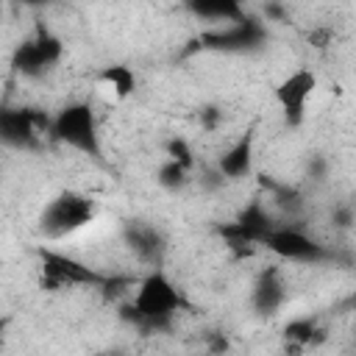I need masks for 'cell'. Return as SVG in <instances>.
<instances>
[{
  "mask_svg": "<svg viewBox=\"0 0 356 356\" xmlns=\"http://www.w3.org/2000/svg\"><path fill=\"white\" fill-rule=\"evenodd\" d=\"M181 309H186L181 289L164 270L153 267L145 278L136 281L131 300L122 306V317L139 331H164Z\"/></svg>",
  "mask_w": 356,
  "mask_h": 356,
  "instance_id": "cell-1",
  "label": "cell"
},
{
  "mask_svg": "<svg viewBox=\"0 0 356 356\" xmlns=\"http://www.w3.org/2000/svg\"><path fill=\"white\" fill-rule=\"evenodd\" d=\"M50 136L95 161H103V142H100V128L95 108L83 100L67 103L61 111H56L50 122Z\"/></svg>",
  "mask_w": 356,
  "mask_h": 356,
  "instance_id": "cell-2",
  "label": "cell"
},
{
  "mask_svg": "<svg viewBox=\"0 0 356 356\" xmlns=\"http://www.w3.org/2000/svg\"><path fill=\"white\" fill-rule=\"evenodd\" d=\"M95 220V200L81 192H61L42 209L39 231L47 239H61Z\"/></svg>",
  "mask_w": 356,
  "mask_h": 356,
  "instance_id": "cell-3",
  "label": "cell"
},
{
  "mask_svg": "<svg viewBox=\"0 0 356 356\" xmlns=\"http://www.w3.org/2000/svg\"><path fill=\"white\" fill-rule=\"evenodd\" d=\"M267 42V25L259 17H239L236 22H228L225 28L206 31L197 44L203 50H217V53H253L264 47Z\"/></svg>",
  "mask_w": 356,
  "mask_h": 356,
  "instance_id": "cell-4",
  "label": "cell"
},
{
  "mask_svg": "<svg viewBox=\"0 0 356 356\" xmlns=\"http://www.w3.org/2000/svg\"><path fill=\"white\" fill-rule=\"evenodd\" d=\"M261 248H267L278 259L306 261V264H320L334 256L325 245H320L314 236H309L303 228H295V225H273V231L264 236Z\"/></svg>",
  "mask_w": 356,
  "mask_h": 356,
  "instance_id": "cell-5",
  "label": "cell"
},
{
  "mask_svg": "<svg viewBox=\"0 0 356 356\" xmlns=\"http://www.w3.org/2000/svg\"><path fill=\"white\" fill-rule=\"evenodd\" d=\"M61 53H64V44L56 33L50 31H39L33 39L22 42L17 50H14V58H11V67L25 75V78H42L50 67H56L61 61Z\"/></svg>",
  "mask_w": 356,
  "mask_h": 356,
  "instance_id": "cell-6",
  "label": "cell"
},
{
  "mask_svg": "<svg viewBox=\"0 0 356 356\" xmlns=\"http://www.w3.org/2000/svg\"><path fill=\"white\" fill-rule=\"evenodd\" d=\"M39 259H42V273H44V284L47 286H78V284L103 286L108 281L106 275H100L89 264H83V261H78L72 256L47 250V248L39 250Z\"/></svg>",
  "mask_w": 356,
  "mask_h": 356,
  "instance_id": "cell-7",
  "label": "cell"
},
{
  "mask_svg": "<svg viewBox=\"0 0 356 356\" xmlns=\"http://www.w3.org/2000/svg\"><path fill=\"white\" fill-rule=\"evenodd\" d=\"M317 89V75L312 67H298L289 75H284L275 86V103L281 106L289 125H300L306 114V103Z\"/></svg>",
  "mask_w": 356,
  "mask_h": 356,
  "instance_id": "cell-8",
  "label": "cell"
},
{
  "mask_svg": "<svg viewBox=\"0 0 356 356\" xmlns=\"http://www.w3.org/2000/svg\"><path fill=\"white\" fill-rule=\"evenodd\" d=\"M50 122L44 114H36L33 108H3L0 111V136L8 147L17 150H33L39 145V134H50Z\"/></svg>",
  "mask_w": 356,
  "mask_h": 356,
  "instance_id": "cell-9",
  "label": "cell"
},
{
  "mask_svg": "<svg viewBox=\"0 0 356 356\" xmlns=\"http://www.w3.org/2000/svg\"><path fill=\"white\" fill-rule=\"evenodd\" d=\"M273 217H270V211L264 209V203L261 200H250L239 214H236V220L234 222H228V225H222L220 228V234L228 239V245H234V248H242V245H261L264 242V236L273 231Z\"/></svg>",
  "mask_w": 356,
  "mask_h": 356,
  "instance_id": "cell-10",
  "label": "cell"
},
{
  "mask_svg": "<svg viewBox=\"0 0 356 356\" xmlns=\"http://www.w3.org/2000/svg\"><path fill=\"white\" fill-rule=\"evenodd\" d=\"M253 147H256V136L253 131H245L228 150H222V156L217 159V170L222 178L228 181H239L248 178L253 172Z\"/></svg>",
  "mask_w": 356,
  "mask_h": 356,
  "instance_id": "cell-11",
  "label": "cell"
},
{
  "mask_svg": "<svg viewBox=\"0 0 356 356\" xmlns=\"http://www.w3.org/2000/svg\"><path fill=\"white\" fill-rule=\"evenodd\" d=\"M284 300H286V286L281 275L275 270H264L250 289V306L259 314H275L284 306Z\"/></svg>",
  "mask_w": 356,
  "mask_h": 356,
  "instance_id": "cell-12",
  "label": "cell"
},
{
  "mask_svg": "<svg viewBox=\"0 0 356 356\" xmlns=\"http://www.w3.org/2000/svg\"><path fill=\"white\" fill-rule=\"evenodd\" d=\"M125 242L134 248V253L147 261V264H159L161 256H164V236L153 228V225H145V222H131L125 228Z\"/></svg>",
  "mask_w": 356,
  "mask_h": 356,
  "instance_id": "cell-13",
  "label": "cell"
},
{
  "mask_svg": "<svg viewBox=\"0 0 356 356\" xmlns=\"http://www.w3.org/2000/svg\"><path fill=\"white\" fill-rule=\"evenodd\" d=\"M186 8L206 22H236L245 17L242 0H186Z\"/></svg>",
  "mask_w": 356,
  "mask_h": 356,
  "instance_id": "cell-14",
  "label": "cell"
},
{
  "mask_svg": "<svg viewBox=\"0 0 356 356\" xmlns=\"http://www.w3.org/2000/svg\"><path fill=\"white\" fill-rule=\"evenodd\" d=\"M189 170H192V167H186V164H181V161H175V159L167 156V159L159 164L156 181H159L161 189H167V192H178V189H184V186L189 184Z\"/></svg>",
  "mask_w": 356,
  "mask_h": 356,
  "instance_id": "cell-15",
  "label": "cell"
},
{
  "mask_svg": "<svg viewBox=\"0 0 356 356\" xmlns=\"http://www.w3.org/2000/svg\"><path fill=\"white\" fill-rule=\"evenodd\" d=\"M100 78H103V83L111 86V92H114L120 100L128 97V95L136 89V75H134V70L125 67V64H111V67H106Z\"/></svg>",
  "mask_w": 356,
  "mask_h": 356,
  "instance_id": "cell-16",
  "label": "cell"
},
{
  "mask_svg": "<svg viewBox=\"0 0 356 356\" xmlns=\"http://www.w3.org/2000/svg\"><path fill=\"white\" fill-rule=\"evenodd\" d=\"M284 334H286V339L306 345V342H312V339H314V334H317V325H314V320H309V317H300V320H292V323L284 328Z\"/></svg>",
  "mask_w": 356,
  "mask_h": 356,
  "instance_id": "cell-17",
  "label": "cell"
},
{
  "mask_svg": "<svg viewBox=\"0 0 356 356\" xmlns=\"http://www.w3.org/2000/svg\"><path fill=\"white\" fill-rule=\"evenodd\" d=\"M167 156L170 159H175V161H181V164H186V167H195V153H192V145L184 139V136H172L170 142H167Z\"/></svg>",
  "mask_w": 356,
  "mask_h": 356,
  "instance_id": "cell-18",
  "label": "cell"
},
{
  "mask_svg": "<svg viewBox=\"0 0 356 356\" xmlns=\"http://www.w3.org/2000/svg\"><path fill=\"white\" fill-rule=\"evenodd\" d=\"M334 225H339V228H348V225H353V209L350 206H339L337 211H334Z\"/></svg>",
  "mask_w": 356,
  "mask_h": 356,
  "instance_id": "cell-19",
  "label": "cell"
},
{
  "mask_svg": "<svg viewBox=\"0 0 356 356\" xmlns=\"http://www.w3.org/2000/svg\"><path fill=\"white\" fill-rule=\"evenodd\" d=\"M264 17H267V19H273V22H284V19H286V11H284L275 0H270V3L264 6Z\"/></svg>",
  "mask_w": 356,
  "mask_h": 356,
  "instance_id": "cell-20",
  "label": "cell"
},
{
  "mask_svg": "<svg viewBox=\"0 0 356 356\" xmlns=\"http://www.w3.org/2000/svg\"><path fill=\"white\" fill-rule=\"evenodd\" d=\"M200 120H203L206 128H214V125L222 120V114H220L217 108H206V111H200Z\"/></svg>",
  "mask_w": 356,
  "mask_h": 356,
  "instance_id": "cell-21",
  "label": "cell"
},
{
  "mask_svg": "<svg viewBox=\"0 0 356 356\" xmlns=\"http://www.w3.org/2000/svg\"><path fill=\"white\" fill-rule=\"evenodd\" d=\"M17 3L31 6V8H42V6H47V3H53V0H17Z\"/></svg>",
  "mask_w": 356,
  "mask_h": 356,
  "instance_id": "cell-22",
  "label": "cell"
}]
</instances>
